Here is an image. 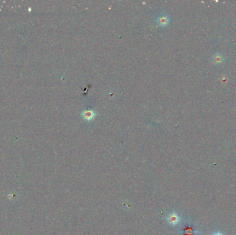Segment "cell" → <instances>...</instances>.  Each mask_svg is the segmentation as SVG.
I'll return each mask as SVG.
<instances>
[{"instance_id": "1", "label": "cell", "mask_w": 236, "mask_h": 235, "mask_svg": "<svg viewBox=\"0 0 236 235\" xmlns=\"http://www.w3.org/2000/svg\"><path fill=\"white\" fill-rule=\"evenodd\" d=\"M211 60H212V62L215 65L219 66V65H221L222 63H224V57L220 53H216L214 55H213Z\"/></svg>"}, {"instance_id": "2", "label": "cell", "mask_w": 236, "mask_h": 235, "mask_svg": "<svg viewBox=\"0 0 236 235\" xmlns=\"http://www.w3.org/2000/svg\"><path fill=\"white\" fill-rule=\"evenodd\" d=\"M179 219H179V215L175 213V212L170 214L169 215V217H168V221H169V223L170 224L172 225L177 224L179 222Z\"/></svg>"}, {"instance_id": "3", "label": "cell", "mask_w": 236, "mask_h": 235, "mask_svg": "<svg viewBox=\"0 0 236 235\" xmlns=\"http://www.w3.org/2000/svg\"><path fill=\"white\" fill-rule=\"evenodd\" d=\"M157 22L161 26H166L168 25V24L169 23V17L166 15H162L159 16L157 18Z\"/></svg>"}, {"instance_id": "4", "label": "cell", "mask_w": 236, "mask_h": 235, "mask_svg": "<svg viewBox=\"0 0 236 235\" xmlns=\"http://www.w3.org/2000/svg\"><path fill=\"white\" fill-rule=\"evenodd\" d=\"M82 116L86 120H91L95 117V113L92 110H86L82 113Z\"/></svg>"}, {"instance_id": "5", "label": "cell", "mask_w": 236, "mask_h": 235, "mask_svg": "<svg viewBox=\"0 0 236 235\" xmlns=\"http://www.w3.org/2000/svg\"><path fill=\"white\" fill-rule=\"evenodd\" d=\"M213 235H223L222 233H220V232H217V233H216V234H213Z\"/></svg>"}]
</instances>
